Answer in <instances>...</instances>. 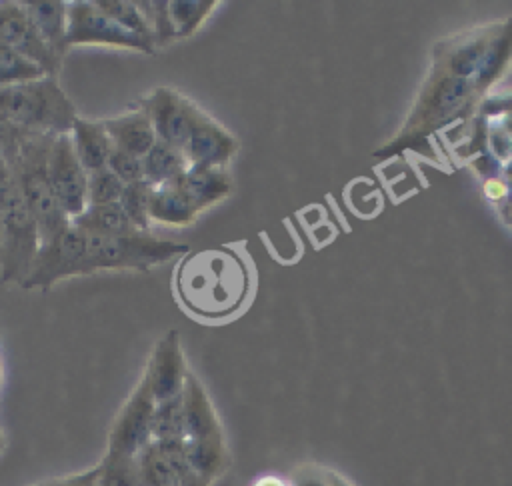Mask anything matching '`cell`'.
I'll return each mask as SVG.
<instances>
[{
  "label": "cell",
  "mask_w": 512,
  "mask_h": 486,
  "mask_svg": "<svg viewBox=\"0 0 512 486\" xmlns=\"http://www.w3.org/2000/svg\"><path fill=\"white\" fill-rule=\"evenodd\" d=\"M98 466H100L98 486H140L136 458L132 456H118V454L106 452L104 458L98 462Z\"/></svg>",
  "instance_id": "4dcf8cb0"
},
{
  "label": "cell",
  "mask_w": 512,
  "mask_h": 486,
  "mask_svg": "<svg viewBox=\"0 0 512 486\" xmlns=\"http://www.w3.org/2000/svg\"><path fill=\"white\" fill-rule=\"evenodd\" d=\"M88 252L84 276L98 270H150L158 264L184 256L188 244L158 238L152 232H134L124 236L86 234Z\"/></svg>",
  "instance_id": "8992f818"
},
{
  "label": "cell",
  "mask_w": 512,
  "mask_h": 486,
  "mask_svg": "<svg viewBox=\"0 0 512 486\" xmlns=\"http://www.w3.org/2000/svg\"><path fill=\"white\" fill-rule=\"evenodd\" d=\"M138 106L148 114L156 138L176 148H184L188 136L202 114V108L174 88L160 86L138 100Z\"/></svg>",
  "instance_id": "8fae6325"
},
{
  "label": "cell",
  "mask_w": 512,
  "mask_h": 486,
  "mask_svg": "<svg viewBox=\"0 0 512 486\" xmlns=\"http://www.w3.org/2000/svg\"><path fill=\"white\" fill-rule=\"evenodd\" d=\"M498 28H500V20L484 26H472V28L454 32L446 38H440L432 46L430 66L468 78L474 84V78L482 66L486 50L494 40Z\"/></svg>",
  "instance_id": "7c38bea8"
},
{
  "label": "cell",
  "mask_w": 512,
  "mask_h": 486,
  "mask_svg": "<svg viewBox=\"0 0 512 486\" xmlns=\"http://www.w3.org/2000/svg\"><path fill=\"white\" fill-rule=\"evenodd\" d=\"M150 192L152 186L148 182H134V184H126L122 198H120V206L124 208L126 216L130 218V222L140 230V232H150L152 222H150Z\"/></svg>",
  "instance_id": "f546056e"
},
{
  "label": "cell",
  "mask_w": 512,
  "mask_h": 486,
  "mask_svg": "<svg viewBox=\"0 0 512 486\" xmlns=\"http://www.w3.org/2000/svg\"><path fill=\"white\" fill-rule=\"evenodd\" d=\"M478 104L480 100L472 80L430 66L404 124L390 142L376 148L374 156L388 158L406 148H414L450 122L470 118L478 110Z\"/></svg>",
  "instance_id": "7a4b0ae2"
},
{
  "label": "cell",
  "mask_w": 512,
  "mask_h": 486,
  "mask_svg": "<svg viewBox=\"0 0 512 486\" xmlns=\"http://www.w3.org/2000/svg\"><path fill=\"white\" fill-rule=\"evenodd\" d=\"M512 64V16L500 20V28L490 42L482 66L474 78V90L482 102L488 90L508 72Z\"/></svg>",
  "instance_id": "44dd1931"
},
{
  "label": "cell",
  "mask_w": 512,
  "mask_h": 486,
  "mask_svg": "<svg viewBox=\"0 0 512 486\" xmlns=\"http://www.w3.org/2000/svg\"><path fill=\"white\" fill-rule=\"evenodd\" d=\"M136 466L140 486H180L174 468L154 440L136 456Z\"/></svg>",
  "instance_id": "484cf974"
},
{
  "label": "cell",
  "mask_w": 512,
  "mask_h": 486,
  "mask_svg": "<svg viewBox=\"0 0 512 486\" xmlns=\"http://www.w3.org/2000/svg\"><path fill=\"white\" fill-rule=\"evenodd\" d=\"M290 486H328V470L318 466H302L294 472Z\"/></svg>",
  "instance_id": "74e56055"
},
{
  "label": "cell",
  "mask_w": 512,
  "mask_h": 486,
  "mask_svg": "<svg viewBox=\"0 0 512 486\" xmlns=\"http://www.w3.org/2000/svg\"><path fill=\"white\" fill-rule=\"evenodd\" d=\"M12 170V168H10ZM40 250V232L12 174L0 218V282L22 284Z\"/></svg>",
  "instance_id": "52a82bcc"
},
{
  "label": "cell",
  "mask_w": 512,
  "mask_h": 486,
  "mask_svg": "<svg viewBox=\"0 0 512 486\" xmlns=\"http://www.w3.org/2000/svg\"><path fill=\"white\" fill-rule=\"evenodd\" d=\"M238 148V138L202 110L182 150L190 166L228 168L238 154Z\"/></svg>",
  "instance_id": "9a60e30c"
},
{
  "label": "cell",
  "mask_w": 512,
  "mask_h": 486,
  "mask_svg": "<svg viewBox=\"0 0 512 486\" xmlns=\"http://www.w3.org/2000/svg\"><path fill=\"white\" fill-rule=\"evenodd\" d=\"M126 184L106 166L88 174V206L120 202Z\"/></svg>",
  "instance_id": "1f68e13d"
},
{
  "label": "cell",
  "mask_w": 512,
  "mask_h": 486,
  "mask_svg": "<svg viewBox=\"0 0 512 486\" xmlns=\"http://www.w3.org/2000/svg\"><path fill=\"white\" fill-rule=\"evenodd\" d=\"M86 252H88L86 232H82L70 222L52 240L40 244V250L32 262V268L20 286L26 290H32V288L46 290L64 278L84 276Z\"/></svg>",
  "instance_id": "9c48e42d"
},
{
  "label": "cell",
  "mask_w": 512,
  "mask_h": 486,
  "mask_svg": "<svg viewBox=\"0 0 512 486\" xmlns=\"http://www.w3.org/2000/svg\"><path fill=\"white\" fill-rule=\"evenodd\" d=\"M328 486H352L344 476L334 470H328Z\"/></svg>",
  "instance_id": "ee69618b"
},
{
  "label": "cell",
  "mask_w": 512,
  "mask_h": 486,
  "mask_svg": "<svg viewBox=\"0 0 512 486\" xmlns=\"http://www.w3.org/2000/svg\"><path fill=\"white\" fill-rule=\"evenodd\" d=\"M254 486H290V482H284L276 476H264V478H258Z\"/></svg>",
  "instance_id": "7bdbcfd3"
},
{
  "label": "cell",
  "mask_w": 512,
  "mask_h": 486,
  "mask_svg": "<svg viewBox=\"0 0 512 486\" xmlns=\"http://www.w3.org/2000/svg\"><path fill=\"white\" fill-rule=\"evenodd\" d=\"M0 112L16 126L38 134H70L78 120L76 106L62 90L58 76L2 86Z\"/></svg>",
  "instance_id": "3957f363"
},
{
  "label": "cell",
  "mask_w": 512,
  "mask_h": 486,
  "mask_svg": "<svg viewBox=\"0 0 512 486\" xmlns=\"http://www.w3.org/2000/svg\"><path fill=\"white\" fill-rule=\"evenodd\" d=\"M70 140L80 164L88 174L108 166L114 144L102 120H86L78 116L70 130Z\"/></svg>",
  "instance_id": "d6986e66"
},
{
  "label": "cell",
  "mask_w": 512,
  "mask_h": 486,
  "mask_svg": "<svg viewBox=\"0 0 512 486\" xmlns=\"http://www.w3.org/2000/svg\"><path fill=\"white\" fill-rule=\"evenodd\" d=\"M498 124L506 130V134L512 138V114H506V116H500Z\"/></svg>",
  "instance_id": "bcb514c9"
},
{
  "label": "cell",
  "mask_w": 512,
  "mask_h": 486,
  "mask_svg": "<svg viewBox=\"0 0 512 486\" xmlns=\"http://www.w3.org/2000/svg\"><path fill=\"white\" fill-rule=\"evenodd\" d=\"M482 192H484V196H486L490 202L496 204V208L502 206V204L508 200V188H506V182L502 180V176L484 180Z\"/></svg>",
  "instance_id": "ab89813d"
},
{
  "label": "cell",
  "mask_w": 512,
  "mask_h": 486,
  "mask_svg": "<svg viewBox=\"0 0 512 486\" xmlns=\"http://www.w3.org/2000/svg\"><path fill=\"white\" fill-rule=\"evenodd\" d=\"M10 180H12L10 164L6 162V158L0 156V218H2L4 202H6V194H8V188H10Z\"/></svg>",
  "instance_id": "60d3db41"
},
{
  "label": "cell",
  "mask_w": 512,
  "mask_h": 486,
  "mask_svg": "<svg viewBox=\"0 0 512 486\" xmlns=\"http://www.w3.org/2000/svg\"><path fill=\"white\" fill-rule=\"evenodd\" d=\"M154 410L156 398L148 374L142 372L136 388L130 392L110 426L106 452L136 458L152 442Z\"/></svg>",
  "instance_id": "30bf717a"
},
{
  "label": "cell",
  "mask_w": 512,
  "mask_h": 486,
  "mask_svg": "<svg viewBox=\"0 0 512 486\" xmlns=\"http://www.w3.org/2000/svg\"><path fill=\"white\" fill-rule=\"evenodd\" d=\"M30 130H24L10 122L2 112H0V156L6 158V162H14L16 156L20 154L22 144L30 136Z\"/></svg>",
  "instance_id": "e575fe53"
},
{
  "label": "cell",
  "mask_w": 512,
  "mask_h": 486,
  "mask_svg": "<svg viewBox=\"0 0 512 486\" xmlns=\"http://www.w3.org/2000/svg\"><path fill=\"white\" fill-rule=\"evenodd\" d=\"M102 122L114 148L124 150L128 154L144 158L150 152V148L158 142L148 114L138 104L126 110L124 114L106 118Z\"/></svg>",
  "instance_id": "e0dca14e"
},
{
  "label": "cell",
  "mask_w": 512,
  "mask_h": 486,
  "mask_svg": "<svg viewBox=\"0 0 512 486\" xmlns=\"http://www.w3.org/2000/svg\"><path fill=\"white\" fill-rule=\"evenodd\" d=\"M0 44L36 62L50 76H58L62 58L42 40L22 2L0 0Z\"/></svg>",
  "instance_id": "5bb4252c"
},
{
  "label": "cell",
  "mask_w": 512,
  "mask_h": 486,
  "mask_svg": "<svg viewBox=\"0 0 512 486\" xmlns=\"http://www.w3.org/2000/svg\"><path fill=\"white\" fill-rule=\"evenodd\" d=\"M96 6L110 16L116 24H120L122 28H126L132 34H138L142 38L152 40V28L150 22L146 18V14L142 12L138 0H94ZM154 42V40H152ZM156 46V44H154Z\"/></svg>",
  "instance_id": "83f0119b"
},
{
  "label": "cell",
  "mask_w": 512,
  "mask_h": 486,
  "mask_svg": "<svg viewBox=\"0 0 512 486\" xmlns=\"http://www.w3.org/2000/svg\"><path fill=\"white\" fill-rule=\"evenodd\" d=\"M218 4V0H168V12L174 24L176 40L198 32Z\"/></svg>",
  "instance_id": "d4e9b609"
},
{
  "label": "cell",
  "mask_w": 512,
  "mask_h": 486,
  "mask_svg": "<svg viewBox=\"0 0 512 486\" xmlns=\"http://www.w3.org/2000/svg\"><path fill=\"white\" fill-rule=\"evenodd\" d=\"M500 176H502V180L506 182V188H508V200L504 204H512V158L504 164Z\"/></svg>",
  "instance_id": "b9f144b4"
},
{
  "label": "cell",
  "mask_w": 512,
  "mask_h": 486,
  "mask_svg": "<svg viewBox=\"0 0 512 486\" xmlns=\"http://www.w3.org/2000/svg\"><path fill=\"white\" fill-rule=\"evenodd\" d=\"M144 372L148 374L156 402L170 400L184 392L190 372L186 368V356L176 330H168L156 342Z\"/></svg>",
  "instance_id": "2e32d148"
},
{
  "label": "cell",
  "mask_w": 512,
  "mask_h": 486,
  "mask_svg": "<svg viewBox=\"0 0 512 486\" xmlns=\"http://www.w3.org/2000/svg\"><path fill=\"white\" fill-rule=\"evenodd\" d=\"M478 116L484 118H500L506 114H512V94H498V96H486L478 104Z\"/></svg>",
  "instance_id": "8d00e7d4"
},
{
  "label": "cell",
  "mask_w": 512,
  "mask_h": 486,
  "mask_svg": "<svg viewBox=\"0 0 512 486\" xmlns=\"http://www.w3.org/2000/svg\"><path fill=\"white\" fill-rule=\"evenodd\" d=\"M56 136L32 132L20 148V154L10 162L12 174L20 186V192L36 218L40 244L52 240L62 232L70 218L60 208L48 172V154Z\"/></svg>",
  "instance_id": "277c9868"
},
{
  "label": "cell",
  "mask_w": 512,
  "mask_h": 486,
  "mask_svg": "<svg viewBox=\"0 0 512 486\" xmlns=\"http://www.w3.org/2000/svg\"><path fill=\"white\" fill-rule=\"evenodd\" d=\"M202 212L186 196L178 182L152 188L150 192V222L162 226H188Z\"/></svg>",
  "instance_id": "7402d4cb"
},
{
  "label": "cell",
  "mask_w": 512,
  "mask_h": 486,
  "mask_svg": "<svg viewBox=\"0 0 512 486\" xmlns=\"http://www.w3.org/2000/svg\"><path fill=\"white\" fill-rule=\"evenodd\" d=\"M470 166H472V170H474L478 176H482L484 180H488V178H498V176L502 174V168H504V164H502L500 160H496V158L490 154V150L472 156Z\"/></svg>",
  "instance_id": "f35d334b"
},
{
  "label": "cell",
  "mask_w": 512,
  "mask_h": 486,
  "mask_svg": "<svg viewBox=\"0 0 512 486\" xmlns=\"http://www.w3.org/2000/svg\"><path fill=\"white\" fill-rule=\"evenodd\" d=\"M184 402V448L194 470L212 484L228 466V450L220 418L202 386L188 374L182 392Z\"/></svg>",
  "instance_id": "5b68a950"
},
{
  "label": "cell",
  "mask_w": 512,
  "mask_h": 486,
  "mask_svg": "<svg viewBox=\"0 0 512 486\" xmlns=\"http://www.w3.org/2000/svg\"><path fill=\"white\" fill-rule=\"evenodd\" d=\"M34 28L52 52L64 58L68 50V2L62 0H22Z\"/></svg>",
  "instance_id": "ffe728a7"
},
{
  "label": "cell",
  "mask_w": 512,
  "mask_h": 486,
  "mask_svg": "<svg viewBox=\"0 0 512 486\" xmlns=\"http://www.w3.org/2000/svg\"><path fill=\"white\" fill-rule=\"evenodd\" d=\"M4 448V436H2V430H0V450Z\"/></svg>",
  "instance_id": "7dc6e473"
},
{
  "label": "cell",
  "mask_w": 512,
  "mask_h": 486,
  "mask_svg": "<svg viewBox=\"0 0 512 486\" xmlns=\"http://www.w3.org/2000/svg\"><path fill=\"white\" fill-rule=\"evenodd\" d=\"M246 264L230 250L192 252L176 268V292L186 310L200 318H226L246 300Z\"/></svg>",
  "instance_id": "6da1fadb"
},
{
  "label": "cell",
  "mask_w": 512,
  "mask_h": 486,
  "mask_svg": "<svg viewBox=\"0 0 512 486\" xmlns=\"http://www.w3.org/2000/svg\"><path fill=\"white\" fill-rule=\"evenodd\" d=\"M98 480H100V466L96 464L90 470L60 476V478H52V480L40 482L36 486H98Z\"/></svg>",
  "instance_id": "d590c367"
},
{
  "label": "cell",
  "mask_w": 512,
  "mask_h": 486,
  "mask_svg": "<svg viewBox=\"0 0 512 486\" xmlns=\"http://www.w3.org/2000/svg\"><path fill=\"white\" fill-rule=\"evenodd\" d=\"M108 168L124 182V184H134L144 180V162L140 156L128 154L124 150L114 148L108 160Z\"/></svg>",
  "instance_id": "836d02e7"
},
{
  "label": "cell",
  "mask_w": 512,
  "mask_h": 486,
  "mask_svg": "<svg viewBox=\"0 0 512 486\" xmlns=\"http://www.w3.org/2000/svg\"><path fill=\"white\" fill-rule=\"evenodd\" d=\"M152 440L158 444L182 442L184 440V402L182 394L170 400L156 402L154 422H152Z\"/></svg>",
  "instance_id": "4316f807"
},
{
  "label": "cell",
  "mask_w": 512,
  "mask_h": 486,
  "mask_svg": "<svg viewBox=\"0 0 512 486\" xmlns=\"http://www.w3.org/2000/svg\"><path fill=\"white\" fill-rule=\"evenodd\" d=\"M144 162V182L152 188L174 184L190 168L184 150L170 146L166 142H156L150 152L142 158Z\"/></svg>",
  "instance_id": "603a6c76"
},
{
  "label": "cell",
  "mask_w": 512,
  "mask_h": 486,
  "mask_svg": "<svg viewBox=\"0 0 512 486\" xmlns=\"http://www.w3.org/2000/svg\"><path fill=\"white\" fill-rule=\"evenodd\" d=\"M72 224L86 234H98V236H124V234L140 232L130 222L120 202L86 206V210L80 216H76Z\"/></svg>",
  "instance_id": "cb8c5ba5"
},
{
  "label": "cell",
  "mask_w": 512,
  "mask_h": 486,
  "mask_svg": "<svg viewBox=\"0 0 512 486\" xmlns=\"http://www.w3.org/2000/svg\"><path fill=\"white\" fill-rule=\"evenodd\" d=\"M48 172L56 200L72 222L88 206V172L74 152L70 134L54 138L48 154Z\"/></svg>",
  "instance_id": "4fadbf2b"
},
{
  "label": "cell",
  "mask_w": 512,
  "mask_h": 486,
  "mask_svg": "<svg viewBox=\"0 0 512 486\" xmlns=\"http://www.w3.org/2000/svg\"><path fill=\"white\" fill-rule=\"evenodd\" d=\"M68 48L70 46H110L126 48L152 56L156 46L152 40L128 32L106 16L94 0L68 2Z\"/></svg>",
  "instance_id": "ba28073f"
},
{
  "label": "cell",
  "mask_w": 512,
  "mask_h": 486,
  "mask_svg": "<svg viewBox=\"0 0 512 486\" xmlns=\"http://www.w3.org/2000/svg\"><path fill=\"white\" fill-rule=\"evenodd\" d=\"M138 4L150 22L152 40L156 46L176 40L174 24H172V18L168 12V0H146V2L138 0Z\"/></svg>",
  "instance_id": "d6a6232c"
},
{
  "label": "cell",
  "mask_w": 512,
  "mask_h": 486,
  "mask_svg": "<svg viewBox=\"0 0 512 486\" xmlns=\"http://www.w3.org/2000/svg\"><path fill=\"white\" fill-rule=\"evenodd\" d=\"M178 184L200 212L228 198L234 188L228 168L210 166H190Z\"/></svg>",
  "instance_id": "ac0fdd59"
},
{
  "label": "cell",
  "mask_w": 512,
  "mask_h": 486,
  "mask_svg": "<svg viewBox=\"0 0 512 486\" xmlns=\"http://www.w3.org/2000/svg\"><path fill=\"white\" fill-rule=\"evenodd\" d=\"M44 76H48L46 70L40 68L36 62L28 60L20 52L0 44V88L38 80Z\"/></svg>",
  "instance_id": "f1b7e54d"
},
{
  "label": "cell",
  "mask_w": 512,
  "mask_h": 486,
  "mask_svg": "<svg viewBox=\"0 0 512 486\" xmlns=\"http://www.w3.org/2000/svg\"><path fill=\"white\" fill-rule=\"evenodd\" d=\"M498 214H500L502 220L512 228V204H502V206H498Z\"/></svg>",
  "instance_id": "f6af8a7d"
}]
</instances>
